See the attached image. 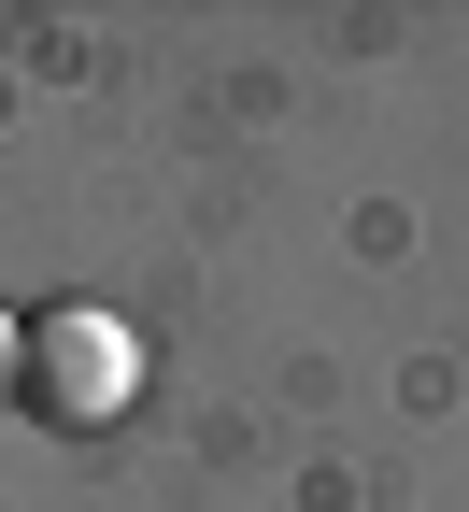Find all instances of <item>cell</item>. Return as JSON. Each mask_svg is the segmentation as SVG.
<instances>
[{
	"label": "cell",
	"mask_w": 469,
	"mask_h": 512,
	"mask_svg": "<svg viewBox=\"0 0 469 512\" xmlns=\"http://www.w3.org/2000/svg\"><path fill=\"white\" fill-rule=\"evenodd\" d=\"M128 399H143V342L114 328V313H86V299H57V313H29L15 328V413H43V427H114Z\"/></svg>",
	"instance_id": "1"
},
{
	"label": "cell",
	"mask_w": 469,
	"mask_h": 512,
	"mask_svg": "<svg viewBox=\"0 0 469 512\" xmlns=\"http://www.w3.org/2000/svg\"><path fill=\"white\" fill-rule=\"evenodd\" d=\"M0 413H15V313H0Z\"/></svg>",
	"instance_id": "2"
}]
</instances>
